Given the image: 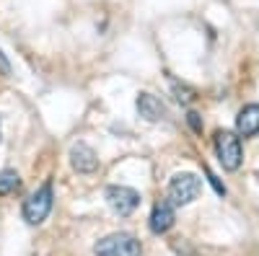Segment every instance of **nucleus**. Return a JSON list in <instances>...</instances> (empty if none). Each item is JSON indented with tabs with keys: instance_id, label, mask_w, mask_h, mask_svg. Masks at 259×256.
I'll return each instance as SVG.
<instances>
[{
	"instance_id": "0eeeda50",
	"label": "nucleus",
	"mask_w": 259,
	"mask_h": 256,
	"mask_svg": "<svg viewBox=\"0 0 259 256\" xmlns=\"http://www.w3.org/2000/svg\"><path fill=\"white\" fill-rule=\"evenodd\" d=\"M177 215H174V204H171L168 199L166 202H158L153 207V212H150V230L156 233V236H161V233L171 230V225H174Z\"/></svg>"
},
{
	"instance_id": "6e6552de",
	"label": "nucleus",
	"mask_w": 259,
	"mask_h": 256,
	"mask_svg": "<svg viewBox=\"0 0 259 256\" xmlns=\"http://www.w3.org/2000/svg\"><path fill=\"white\" fill-rule=\"evenodd\" d=\"M236 130L244 137H256L259 135V104H246L236 117Z\"/></svg>"
},
{
	"instance_id": "9d476101",
	"label": "nucleus",
	"mask_w": 259,
	"mask_h": 256,
	"mask_svg": "<svg viewBox=\"0 0 259 256\" xmlns=\"http://www.w3.org/2000/svg\"><path fill=\"white\" fill-rule=\"evenodd\" d=\"M21 186V179L16 171H0V194H11Z\"/></svg>"
},
{
	"instance_id": "f8f14e48",
	"label": "nucleus",
	"mask_w": 259,
	"mask_h": 256,
	"mask_svg": "<svg viewBox=\"0 0 259 256\" xmlns=\"http://www.w3.org/2000/svg\"><path fill=\"white\" fill-rule=\"evenodd\" d=\"M189 122H192V127H194V130H200V119H197V114H189Z\"/></svg>"
},
{
	"instance_id": "423d86ee",
	"label": "nucleus",
	"mask_w": 259,
	"mask_h": 256,
	"mask_svg": "<svg viewBox=\"0 0 259 256\" xmlns=\"http://www.w3.org/2000/svg\"><path fill=\"white\" fill-rule=\"evenodd\" d=\"M70 166L78 174H94L99 168V156L94 147H89L85 142H75L70 147Z\"/></svg>"
},
{
	"instance_id": "f03ea898",
	"label": "nucleus",
	"mask_w": 259,
	"mask_h": 256,
	"mask_svg": "<svg viewBox=\"0 0 259 256\" xmlns=\"http://www.w3.org/2000/svg\"><path fill=\"white\" fill-rule=\"evenodd\" d=\"M200 189H202V181L194 174H189V171H184V174H177L168 181V197L166 199L174 207H187L200 197Z\"/></svg>"
},
{
	"instance_id": "39448f33",
	"label": "nucleus",
	"mask_w": 259,
	"mask_h": 256,
	"mask_svg": "<svg viewBox=\"0 0 259 256\" xmlns=\"http://www.w3.org/2000/svg\"><path fill=\"white\" fill-rule=\"evenodd\" d=\"M106 202L119 218L133 215L140 204V194L130 186H106Z\"/></svg>"
},
{
	"instance_id": "f257e3e1",
	"label": "nucleus",
	"mask_w": 259,
	"mask_h": 256,
	"mask_svg": "<svg viewBox=\"0 0 259 256\" xmlns=\"http://www.w3.org/2000/svg\"><path fill=\"white\" fill-rule=\"evenodd\" d=\"M52 202H55V191H52V179H47L34 194L24 202V220L29 225H41L47 220V215L52 212Z\"/></svg>"
},
{
	"instance_id": "20e7f679",
	"label": "nucleus",
	"mask_w": 259,
	"mask_h": 256,
	"mask_svg": "<svg viewBox=\"0 0 259 256\" xmlns=\"http://www.w3.org/2000/svg\"><path fill=\"white\" fill-rule=\"evenodd\" d=\"M215 153H218V161L223 163L226 171H236L244 161V153H241V140L236 137L233 132L228 130H221L215 135Z\"/></svg>"
},
{
	"instance_id": "1a4fd4ad",
	"label": "nucleus",
	"mask_w": 259,
	"mask_h": 256,
	"mask_svg": "<svg viewBox=\"0 0 259 256\" xmlns=\"http://www.w3.org/2000/svg\"><path fill=\"white\" fill-rule=\"evenodd\" d=\"M138 114L148 122H158L166 114V106L153 96V93H140L138 96Z\"/></svg>"
},
{
	"instance_id": "9b49d317",
	"label": "nucleus",
	"mask_w": 259,
	"mask_h": 256,
	"mask_svg": "<svg viewBox=\"0 0 259 256\" xmlns=\"http://www.w3.org/2000/svg\"><path fill=\"white\" fill-rule=\"evenodd\" d=\"M0 70H3V73H6V75H8V73H11V62H8V60H6V57H3V52H0Z\"/></svg>"
},
{
	"instance_id": "7ed1b4c3",
	"label": "nucleus",
	"mask_w": 259,
	"mask_h": 256,
	"mask_svg": "<svg viewBox=\"0 0 259 256\" xmlns=\"http://www.w3.org/2000/svg\"><path fill=\"white\" fill-rule=\"evenodd\" d=\"M96 256H140V241L130 233H112L94 246Z\"/></svg>"
}]
</instances>
